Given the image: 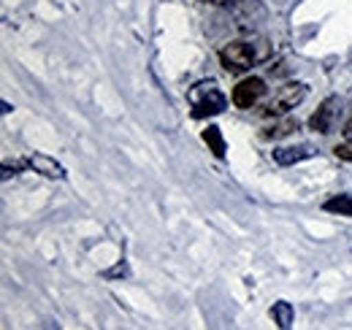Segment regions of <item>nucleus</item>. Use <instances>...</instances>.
Returning a JSON list of instances; mask_svg holds the SVG:
<instances>
[{"mask_svg": "<svg viewBox=\"0 0 352 330\" xmlns=\"http://www.w3.org/2000/svg\"><path fill=\"white\" fill-rule=\"evenodd\" d=\"M268 57L265 41H230L220 49V63L228 74H244Z\"/></svg>", "mask_w": 352, "mask_h": 330, "instance_id": "nucleus-1", "label": "nucleus"}, {"mask_svg": "<svg viewBox=\"0 0 352 330\" xmlns=\"http://www.w3.org/2000/svg\"><path fill=\"white\" fill-rule=\"evenodd\" d=\"M187 103L192 106V117H214L222 114L228 106V98L222 95L217 82H198L187 89Z\"/></svg>", "mask_w": 352, "mask_h": 330, "instance_id": "nucleus-2", "label": "nucleus"}, {"mask_svg": "<svg viewBox=\"0 0 352 330\" xmlns=\"http://www.w3.org/2000/svg\"><path fill=\"white\" fill-rule=\"evenodd\" d=\"M304 98H307V84H301V82L285 84V87H279L276 95L265 103L263 114L265 117H285V114L293 111Z\"/></svg>", "mask_w": 352, "mask_h": 330, "instance_id": "nucleus-3", "label": "nucleus"}, {"mask_svg": "<svg viewBox=\"0 0 352 330\" xmlns=\"http://www.w3.org/2000/svg\"><path fill=\"white\" fill-rule=\"evenodd\" d=\"M263 95H265V82L258 79V76H252V79H244V82H239L233 87L230 100H233L236 109L250 111V109H255V106L263 100Z\"/></svg>", "mask_w": 352, "mask_h": 330, "instance_id": "nucleus-4", "label": "nucleus"}, {"mask_svg": "<svg viewBox=\"0 0 352 330\" xmlns=\"http://www.w3.org/2000/svg\"><path fill=\"white\" fill-rule=\"evenodd\" d=\"M28 168H33L36 173H44L49 179H63L65 176V168L57 163V160H52V157H46V155H33V157H28Z\"/></svg>", "mask_w": 352, "mask_h": 330, "instance_id": "nucleus-5", "label": "nucleus"}, {"mask_svg": "<svg viewBox=\"0 0 352 330\" xmlns=\"http://www.w3.org/2000/svg\"><path fill=\"white\" fill-rule=\"evenodd\" d=\"M333 106H336V98H328L320 109H317V114H311V120H309V127L314 130V133H331V120H333Z\"/></svg>", "mask_w": 352, "mask_h": 330, "instance_id": "nucleus-6", "label": "nucleus"}, {"mask_svg": "<svg viewBox=\"0 0 352 330\" xmlns=\"http://www.w3.org/2000/svg\"><path fill=\"white\" fill-rule=\"evenodd\" d=\"M314 155L311 146H282V149H274V160L279 165H293V163H301Z\"/></svg>", "mask_w": 352, "mask_h": 330, "instance_id": "nucleus-7", "label": "nucleus"}, {"mask_svg": "<svg viewBox=\"0 0 352 330\" xmlns=\"http://www.w3.org/2000/svg\"><path fill=\"white\" fill-rule=\"evenodd\" d=\"M271 317H274V322L282 330H290V325H293V306L287 300H279V303H274Z\"/></svg>", "mask_w": 352, "mask_h": 330, "instance_id": "nucleus-8", "label": "nucleus"}, {"mask_svg": "<svg viewBox=\"0 0 352 330\" xmlns=\"http://www.w3.org/2000/svg\"><path fill=\"white\" fill-rule=\"evenodd\" d=\"M293 130H298V122L296 120H282V122L271 124L268 130H263V138H285V135H290Z\"/></svg>", "mask_w": 352, "mask_h": 330, "instance_id": "nucleus-9", "label": "nucleus"}, {"mask_svg": "<svg viewBox=\"0 0 352 330\" xmlns=\"http://www.w3.org/2000/svg\"><path fill=\"white\" fill-rule=\"evenodd\" d=\"M325 211L342 214V217H352V195H336L331 201H325Z\"/></svg>", "mask_w": 352, "mask_h": 330, "instance_id": "nucleus-10", "label": "nucleus"}, {"mask_svg": "<svg viewBox=\"0 0 352 330\" xmlns=\"http://www.w3.org/2000/svg\"><path fill=\"white\" fill-rule=\"evenodd\" d=\"M204 141L212 146V152H214L217 157L225 155V141H222L220 127H214V124H212V127H206V130H204Z\"/></svg>", "mask_w": 352, "mask_h": 330, "instance_id": "nucleus-11", "label": "nucleus"}, {"mask_svg": "<svg viewBox=\"0 0 352 330\" xmlns=\"http://www.w3.org/2000/svg\"><path fill=\"white\" fill-rule=\"evenodd\" d=\"M333 155H336L339 160H347V163H352V138H347L344 144H339V146L333 149Z\"/></svg>", "mask_w": 352, "mask_h": 330, "instance_id": "nucleus-12", "label": "nucleus"}, {"mask_svg": "<svg viewBox=\"0 0 352 330\" xmlns=\"http://www.w3.org/2000/svg\"><path fill=\"white\" fill-rule=\"evenodd\" d=\"M344 135H347V138H352V117H350V122L344 124Z\"/></svg>", "mask_w": 352, "mask_h": 330, "instance_id": "nucleus-13", "label": "nucleus"}, {"mask_svg": "<svg viewBox=\"0 0 352 330\" xmlns=\"http://www.w3.org/2000/svg\"><path fill=\"white\" fill-rule=\"evenodd\" d=\"M204 3H212V6H222L225 0H204Z\"/></svg>", "mask_w": 352, "mask_h": 330, "instance_id": "nucleus-14", "label": "nucleus"}]
</instances>
